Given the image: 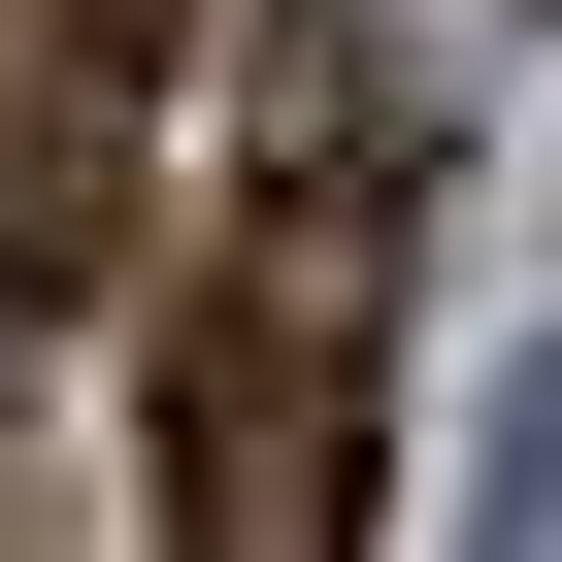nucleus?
<instances>
[{
	"label": "nucleus",
	"mask_w": 562,
	"mask_h": 562,
	"mask_svg": "<svg viewBox=\"0 0 562 562\" xmlns=\"http://www.w3.org/2000/svg\"><path fill=\"white\" fill-rule=\"evenodd\" d=\"M397 232H430V133L364 100V34L299 0V34H265V232L199 265V364H166V529H199V562H331V529H364Z\"/></svg>",
	"instance_id": "obj_1"
},
{
	"label": "nucleus",
	"mask_w": 562,
	"mask_h": 562,
	"mask_svg": "<svg viewBox=\"0 0 562 562\" xmlns=\"http://www.w3.org/2000/svg\"><path fill=\"white\" fill-rule=\"evenodd\" d=\"M166 34H199V0H0V299H100V265H133Z\"/></svg>",
	"instance_id": "obj_2"
},
{
	"label": "nucleus",
	"mask_w": 562,
	"mask_h": 562,
	"mask_svg": "<svg viewBox=\"0 0 562 562\" xmlns=\"http://www.w3.org/2000/svg\"><path fill=\"white\" fill-rule=\"evenodd\" d=\"M496 529H562V364H529V430H496Z\"/></svg>",
	"instance_id": "obj_3"
}]
</instances>
